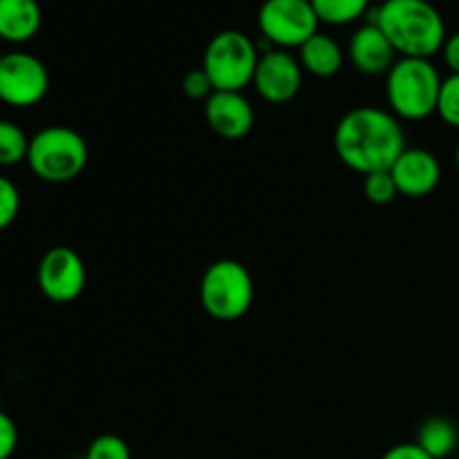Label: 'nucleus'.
I'll return each mask as SVG.
<instances>
[{
    "instance_id": "obj_1",
    "label": "nucleus",
    "mask_w": 459,
    "mask_h": 459,
    "mask_svg": "<svg viewBox=\"0 0 459 459\" xmlns=\"http://www.w3.org/2000/svg\"><path fill=\"white\" fill-rule=\"evenodd\" d=\"M339 160L363 178L377 170H390L406 151V133L397 117L375 106L345 112L334 130Z\"/></svg>"
},
{
    "instance_id": "obj_2",
    "label": "nucleus",
    "mask_w": 459,
    "mask_h": 459,
    "mask_svg": "<svg viewBox=\"0 0 459 459\" xmlns=\"http://www.w3.org/2000/svg\"><path fill=\"white\" fill-rule=\"evenodd\" d=\"M394 52L406 58H430L446 43V22L429 0H384L372 12V21Z\"/></svg>"
},
{
    "instance_id": "obj_3",
    "label": "nucleus",
    "mask_w": 459,
    "mask_h": 459,
    "mask_svg": "<svg viewBox=\"0 0 459 459\" xmlns=\"http://www.w3.org/2000/svg\"><path fill=\"white\" fill-rule=\"evenodd\" d=\"M442 81L430 58L399 56L385 74V99L393 115L408 121L435 115Z\"/></svg>"
},
{
    "instance_id": "obj_4",
    "label": "nucleus",
    "mask_w": 459,
    "mask_h": 459,
    "mask_svg": "<svg viewBox=\"0 0 459 459\" xmlns=\"http://www.w3.org/2000/svg\"><path fill=\"white\" fill-rule=\"evenodd\" d=\"M88 157V142L74 128L48 126L30 139L27 164L43 182L65 184L83 173Z\"/></svg>"
},
{
    "instance_id": "obj_5",
    "label": "nucleus",
    "mask_w": 459,
    "mask_h": 459,
    "mask_svg": "<svg viewBox=\"0 0 459 459\" xmlns=\"http://www.w3.org/2000/svg\"><path fill=\"white\" fill-rule=\"evenodd\" d=\"M258 61L260 48L254 39L240 30H224L206 43L202 70L209 74L215 90L242 92L254 83Z\"/></svg>"
},
{
    "instance_id": "obj_6",
    "label": "nucleus",
    "mask_w": 459,
    "mask_h": 459,
    "mask_svg": "<svg viewBox=\"0 0 459 459\" xmlns=\"http://www.w3.org/2000/svg\"><path fill=\"white\" fill-rule=\"evenodd\" d=\"M202 307L215 321H238L254 303V278L238 260L209 264L200 282Z\"/></svg>"
},
{
    "instance_id": "obj_7",
    "label": "nucleus",
    "mask_w": 459,
    "mask_h": 459,
    "mask_svg": "<svg viewBox=\"0 0 459 459\" xmlns=\"http://www.w3.org/2000/svg\"><path fill=\"white\" fill-rule=\"evenodd\" d=\"M316 12L309 0H264L258 9V30L278 49L300 48L318 31Z\"/></svg>"
},
{
    "instance_id": "obj_8",
    "label": "nucleus",
    "mask_w": 459,
    "mask_h": 459,
    "mask_svg": "<svg viewBox=\"0 0 459 459\" xmlns=\"http://www.w3.org/2000/svg\"><path fill=\"white\" fill-rule=\"evenodd\" d=\"M49 72L30 52H7L0 61V101L12 108H31L45 99Z\"/></svg>"
},
{
    "instance_id": "obj_9",
    "label": "nucleus",
    "mask_w": 459,
    "mask_h": 459,
    "mask_svg": "<svg viewBox=\"0 0 459 459\" xmlns=\"http://www.w3.org/2000/svg\"><path fill=\"white\" fill-rule=\"evenodd\" d=\"M39 287L52 303H72L79 299L88 282V272L70 247H52L39 263Z\"/></svg>"
},
{
    "instance_id": "obj_10",
    "label": "nucleus",
    "mask_w": 459,
    "mask_h": 459,
    "mask_svg": "<svg viewBox=\"0 0 459 459\" xmlns=\"http://www.w3.org/2000/svg\"><path fill=\"white\" fill-rule=\"evenodd\" d=\"M254 88L269 103L291 101L303 88V65L287 49H264L255 67Z\"/></svg>"
},
{
    "instance_id": "obj_11",
    "label": "nucleus",
    "mask_w": 459,
    "mask_h": 459,
    "mask_svg": "<svg viewBox=\"0 0 459 459\" xmlns=\"http://www.w3.org/2000/svg\"><path fill=\"white\" fill-rule=\"evenodd\" d=\"M204 119L215 134L236 142L251 133L255 124V112L242 92L215 90L204 103Z\"/></svg>"
},
{
    "instance_id": "obj_12",
    "label": "nucleus",
    "mask_w": 459,
    "mask_h": 459,
    "mask_svg": "<svg viewBox=\"0 0 459 459\" xmlns=\"http://www.w3.org/2000/svg\"><path fill=\"white\" fill-rule=\"evenodd\" d=\"M399 195L426 197L437 188L442 179L439 160L426 148H406L390 169Z\"/></svg>"
},
{
    "instance_id": "obj_13",
    "label": "nucleus",
    "mask_w": 459,
    "mask_h": 459,
    "mask_svg": "<svg viewBox=\"0 0 459 459\" xmlns=\"http://www.w3.org/2000/svg\"><path fill=\"white\" fill-rule=\"evenodd\" d=\"M348 58L361 74L381 76L397 63V52L375 22H366L350 39Z\"/></svg>"
},
{
    "instance_id": "obj_14",
    "label": "nucleus",
    "mask_w": 459,
    "mask_h": 459,
    "mask_svg": "<svg viewBox=\"0 0 459 459\" xmlns=\"http://www.w3.org/2000/svg\"><path fill=\"white\" fill-rule=\"evenodd\" d=\"M43 12L39 0H0V40L27 43L39 34Z\"/></svg>"
},
{
    "instance_id": "obj_15",
    "label": "nucleus",
    "mask_w": 459,
    "mask_h": 459,
    "mask_svg": "<svg viewBox=\"0 0 459 459\" xmlns=\"http://www.w3.org/2000/svg\"><path fill=\"white\" fill-rule=\"evenodd\" d=\"M299 52V61L303 70L309 72L312 76H318V79H330V76H336L343 70L345 52L330 34L316 31L307 43L300 45Z\"/></svg>"
},
{
    "instance_id": "obj_16",
    "label": "nucleus",
    "mask_w": 459,
    "mask_h": 459,
    "mask_svg": "<svg viewBox=\"0 0 459 459\" xmlns=\"http://www.w3.org/2000/svg\"><path fill=\"white\" fill-rule=\"evenodd\" d=\"M417 446L424 448L433 459L453 455L459 444V430L446 417H430L417 430Z\"/></svg>"
},
{
    "instance_id": "obj_17",
    "label": "nucleus",
    "mask_w": 459,
    "mask_h": 459,
    "mask_svg": "<svg viewBox=\"0 0 459 459\" xmlns=\"http://www.w3.org/2000/svg\"><path fill=\"white\" fill-rule=\"evenodd\" d=\"M318 21L325 25H350L370 12V0H309Z\"/></svg>"
},
{
    "instance_id": "obj_18",
    "label": "nucleus",
    "mask_w": 459,
    "mask_h": 459,
    "mask_svg": "<svg viewBox=\"0 0 459 459\" xmlns=\"http://www.w3.org/2000/svg\"><path fill=\"white\" fill-rule=\"evenodd\" d=\"M30 139L25 130L18 124L7 119H0V166L9 169L21 161H27L30 152Z\"/></svg>"
},
{
    "instance_id": "obj_19",
    "label": "nucleus",
    "mask_w": 459,
    "mask_h": 459,
    "mask_svg": "<svg viewBox=\"0 0 459 459\" xmlns=\"http://www.w3.org/2000/svg\"><path fill=\"white\" fill-rule=\"evenodd\" d=\"M437 115L444 124L459 130V74H451L442 81L437 99Z\"/></svg>"
},
{
    "instance_id": "obj_20",
    "label": "nucleus",
    "mask_w": 459,
    "mask_h": 459,
    "mask_svg": "<svg viewBox=\"0 0 459 459\" xmlns=\"http://www.w3.org/2000/svg\"><path fill=\"white\" fill-rule=\"evenodd\" d=\"M363 193H366V197L372 204H390L399 195L397 184H394L390 170H377V173L366 175Z\"/></svg>"
},
{
    "instance_id": "obj_21",
    "label": "nucleus",
    "mask_w": 459,
    "mask_h": 459,
    "mask_svg": "<svg viewBox=\"0 0 459 459\" xmlns=\"http://www.w3.org/2000/svg\"><path fill=\"white\" fill-rule=\"evenodd\" d=\"M83 459H133V455L119 435H99L88 446Z\"/></svg>"
},
{
    "instance_id": "obj_22",
    "label": "nucleus",
    "mask_w": 459,
    "mask_h": 459,
    "mask_svg": "<svg viewBox=\"0 0 459 459\" xmlns=\"http://www.w3.org/2000/svg\"><path fill=\"white\" fill-rule=\"evenodd\" d=\"M21 211V193L9 178L0 175V231L12 227Z\"/></svg>"
},
{
    "instance_id": "obj_23",
    "label": "nucleus",
    "mask_w": 459,
    "mask_h": 459,
    "mask_svg": "<svg viewBox=\"0 0 459 459\" xmlns=\"http://www.w3.org/2000/svg\"><path fill=\"white\" fill-rule=\"evenodd\" d=\"M182 90H184V94H186L188 99H209L211 94L215 92V88H213V83H211V79H209V74H206L204 70H202V67H197V70H191L188 72L186 76H184V81H182Z\"/></svg>"
},
{
    "instance_id": "obj_24",
    "label": "nucleus",
    "mask_w": 459,
    "mask_h": 459,
    "mask_svg": "<svg viewBox=\"0 0 459 459\" xmlns=\"http://www.w3.org/2000/svg\"><path fill=\"white\" fill-rule=\"evenodd\" d=\"M18 429L7 412L0 411V459H9L16 453Z\"/></svg>"
},
{
    "instance_id": "obj_25",
    "label": "nucleus",
    "mask_w": 459,
    "mask_h": 459,
    "mask_svg": "<svg viewBox=\"0 0 459 459\" xmlns=\"http://www.w3.org/2000/svg\"><path fill=\"white\" fill-rule=\"evenodd\" d=\"M381 459H433L424 448H420L417 444H397V446L388 448Z\"/></svg>"
},
{
    "instance_id": "obj_26",
    "label": "nucleus",
    "mask_w": 459,
    "mask_h": 459,
    "mask_svg": "<svg viewBox=\"0 0 459 459\" xmlns=\"http://www.w3.org/2000/svg\"><path fill=\"white\" fill-rule=\"evenodd\" d=\"M442 54L451 74H459V31L448 36L446 43H444L442 48Z\"/></svg>"
},
{
    "instance_id": "obj_27",
    "label": "nucleus",
    "mask_w": 459,
    "mask_h": 459,
    "mask_svg": "<svg viewBox=\"0 0 459 459\" xmlns=\"http://www.w3.org/2000/svg\"><path fill=\"white\" fill-rule=\"evenodd\" d=\"M455 166H457V173H459V142H457V148H455Z\"/></svg>"
},
{
    "instance_id": "obj_28",
    "label": "nucleus",
    "mask_w": 459,
    "mask_h": 459,
    "mask_svg": "<svg viewBox=\"0 0 459 459\" xmlns=\"http://www.w3.org/2000/svg\"><path fill=\"white\" fill-rule=\"evenodd\" d=\"M3 56H4V52H3V49H0V61H3Z\"/></svg>"
}]
</instances>
